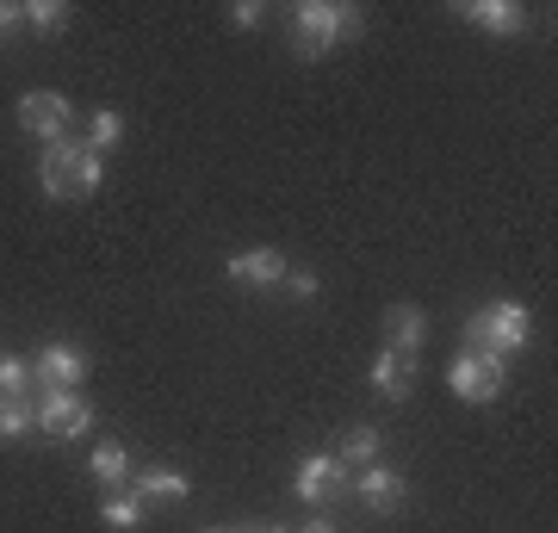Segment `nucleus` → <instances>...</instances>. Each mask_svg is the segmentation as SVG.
<instances>
[{
    "label": "nucleus",
    "instance_id": "14",
    "mask_svg": "<svg viewBox=\"0 0 558 533\" xmlns=\"http://www.w3.org/2000/svg\"><path fill=\"white\" fill-rule=\"evenodd\" d=\"M459 13L478 32H490V38H515L521 25H527V7H515V0H465Z\"/></svg>",
    "mask_w": 558,
    "mask_h": 533
},
{
    "label": "nucleus",
    "instance_id": "6",
    "mask_svg": "<svg viewBox=\"0 0 558 533\" xmlns=\"http://www.w3.org/2000/svg\"><path fill=\"white\" fill-rule=\"evenodd\" d=\"M81 156H87V143L69 137V131H62V137H50V143H44V156H38V180H44V193L62 198V205L75 198V168H81Z\"/></svg>",
    "mask_w": 558,
    "mask_h": 533
},
{
    "label": "nucleus",
    "instance_id": "8",
    "mask_svg": "<svg viewBox=\"0 0 558 533\" xmlns=\"http://www.w3.org/2000/svg\"><path fill=\"white\" fill-rule=\"evenodd\" d=\"M286 274H292V267H286L279 249H242V255H230V279L248 286V292H279Z\"/></svg>",
    "mask_w": 558,
    "mask_h": 533
},
{
    "label": "nucleus",
    "instance_id": "22",
    "mask_svg": "<svg viewBox=\"0 0 558 533\" xmlns=\"http://www.w3.org/2000/svg\"><path fill=\"white\" fill-rule=\"evenodd\" d=\"M279 292H292V298H304V304H311V298L323 292V279L311 274V267H299V274H286V286H279Z\"/></svg>",
    "mask_w": 558,
    "mask_h": 533
},
{
    "label": "nucleus",
    "instance_id": "2",
    "mask_svg": "<svg viewBox=\"0 0 558 533\" xmlns=\"http://www.w3.org/2000/svg\"><path fill=\"white\" fill-rule=\"evenodd\" d=\"M527 311L521 304H509V298H497V304H484L472 323H465V348H478V354H497V360H509V354H521L527 348Z\"/></svg>",
    "mask_w": 558,
    "mask_h": 533
},
{
    "label": "nucleus",
    "instance_id": "18",
    "mask_svg": "<svg viewBox=\"0 0 558 533\" xmlns=\"http://www.w3.org/2000/svg\"><path fill=\"white\" fill-rule=\"evenodd\" d=\"M87 149H94V156H112V149H119L124 143V119L119 112H112V106H100V112H94V119H87Z\"/></svg>",
    "mask_w": 558,
    "mask_h": 533
},
{
    "label": "nucleus",
    "instance_id": "21",
    "mask_svg": "<svg viewBox=\"0 0 558 533\" xmlns=\"http://www.w3.org/2000/svg\"><path fill=\"white\" fill-rule=\"evenodd\" d=\"M25 385H32V366L20 354H0V397H25Z\"/></svg>",
    "mask_w": 558,
    "mask_h": 533
},
{
    "label": "nucleus",
    "instance_id": "10",
    "mask_svg": "<svg viewBox=\"0 0 558 533\" xmlns=\"http://www.w3.org/2000/svg\"><path fill=\"white\" fill-rule=\"evenodd\" d=\"M69 119H75V112H69V99L50 94V87H38V94L20 99V124L32 131V137H44V143L62 137V131H69Z\"/></svg>",
    "mask_w": 558,
    "mask_h": 533
},
{
    "label": "nucleus",
    "instance_id": "13",
    "mask_svg": "<svg viewBox=\"0 0 558 533\" xmlns=\"http://www.w3.org/2000/svg\"><path fill=\"white\" fill-rule=\"evenodd\" d=\"M422 341H428V311L422 304H391L385 311V348H398V354L416 360Z\"/></svg>",
    "mask_w": 558,
    "mask_h": 533
},
{
    "label": "nucleus",
    "instance_id": "1",
    "mask_svg": "<svg viewBox=\"0 0 558 533\" xmlns=\"http://www.w3.org/2000/svg\"><path fill=\"white\" fill-rule=\"evenodd\" d=\"M354 38H360V7H341V0H304V7H292V57L317 62Z\"/></svg>",
    "mask_w": 558,
    "mask_h": 533
},
{
    "label": "nucleus",
    "instance_id": "27",
    "mask_svg": "<svg viewBox=\"0 0 558 533\" xmlns=\"http://www.w3.org/2000/svg\"><path fill=\"white\" fill-rule=\"evenodd\" d=\"M205 533H236V528H205Z\"/></svg>",
    "mask_w": 558,
    "mask_h": 533
},
{
    "label": "nucleus",
    "instance_id": "4",
    "mask_svg": "<svg viewBox=\"0 0 558 533\" xmlns=\"http://www.w3.org/2000/svg\"><path fill=\"white\" fill-rule=\"evenodd\" d=\"M87 373H94V354L81 341H44V354L32 360V378H38L44 391H81Z\"/></svg>",
    "mask_w": 558,
    "mask_h": 533
},
{
    "label": "nucleus",
    "instance_id": "19",
    "mask_svg": "<svg viewBox=\"0 0 558 533\" xmlns=\"http://www.w3.org/2000/svg\"><path fill=\"white\" fill-rule=\"evenodd\" d=\"M38 428V403H25V397H0V440H25Z\"/></svg>",
    "mask_w": 558,
    "mask_h": 533
},
{
    "label": "nucleus",
    "instance_id": "23",
    "mask_svg": "<svg viewBox=\"0 0 558 533\" xmlns=\"http://www.w3.org/2000/svg\"><path fill=\"white\" fill-rule=\"evenodd\" d=\"M230 20H236L242 32H255V25L267 20V7H260V0H236V7H230Z\"/></svg>",
    "mask_w": 558,
    "mask_h": 533
},
{
    "label": "nucleus",
    "instance_id": "3",
    "mask_svg": "<svg viewBox=\"0 0 558 533\" xmlns=\"http://www.w3.org/2000/svg\"><path fill=\"white\" fill-rule=\"evenodd\" d=\"M447 385H453L459 403H497V397L509 391V360L465 348V354H459L453 366H447Z\"/></svg>",
    "mask_w": 558,
    "mask_h": 533
},
{
    "label": "nucleus",
    "instance_id": "17",
    "mask_svg": "<svg viewBox=\"0 0 558 533\" xmlns=\"http://www.w3.org/2000/svg\"><path fill=\"white\" fill-rule=\"evenodd\" d=\"M100 521H106L112 533H137V528H143V502H137L131 490H106V496H100Z\"/></svg>",
    "mask_w": 558,
    "mask_h": 533
},
{
    "label": "nucleus",
    "instance_id": "26",
    "mask_svg": "<svg viewBox=\"0 0 558 533\" xmlns=\"http://www.w3.org/2000/svg\"><path fill=\"white\" fill-rule=\"evenodd\" d=\"M248 533H299V528H286V521H260V528H248Z\"/></svg>",
    "mask_w": 558,
    "mask_h": 533
},
{
    "label": "nucleus",
    "instance_id": "24",
    "mask_svg": "<svg viewBox=\"0 0 558 533\" xmlns=\"http://www.w3.org/2000/svg\"><path fill=\"white\" fill-rule=\"evenodd\" d=\"M25 25V13H20V0H0V44L13 38V32H20Z\"/></svg>",
    "mask_w": 558,
    "mask_h": 533
},
{
    "label": "nucleus",
    "instance_id": "15",
    "mask_svg": "<svg viewBox=\"0 0 558 533\" xmlns=\"http://www.w3.org/2000/svg\"><path fill=\"white\" fill-rule=\"evenodd\" d=\"M379 453H385V435L373 428V422L348 428V435H341V447H336V459L348 465V472H366V465H379Z\"/></svg>",
    "mask_w": 558,
    "mask_h": 533
},
{
    "label": "nucleus",
    "instance_id": "12",
    "mask_svg": "<svg viewBox=\"0 0 558 533\" xmlns=\"http://www.w3.org/2000/svg\"><path fill=\"white\" fill-rule=\"evenodd\" d=\"M410 385H416V360L398 354V348H379V354H373V391H379L385 403H403Z\"/></svg>",
    "mask_w": 558,
    "mask_h": 533
},
{
    "label": "nucleus",
    "instance_id": "11",
    "mask_svg": "<svg viewBox=\"0 0 558 533\" xmlns=\"http://www.w3.org/2000/svg\"><path fill=\"white\" fill-rule=\"evenodd\" d=\"M124 490L137 496L143 509H149V502H168V509H174V502L193 496V484H186V472H174V465H143V472H131Z\"/></svg>",
    "mask_w": 558,
    "mask_h": 533
},
{
    "label": "nucleus",
    "instance_id": "5",
    "mask_svg": "<svg viewBox=\"0 0 558 533\" xmlns=\"http://www.w3.org/2000/svg\"><path fill=\"white\" fill-rule=\"evenodd\" d=\"M38 428H44L50 440H81L87 428H94V403H87L81 391H44Z\"/></svg>",
    "mask_w": 558,
    "mask_h": 533
},
{
    "label": "nucleus",
    "instance_id": "16",
    "mask_svg": "<svg viewBox=\"0 0 558 533\" xmlns=\"http://www.w3.org/2000/svg\"><path fill=\"white\" fill-rule=\"evenodd\" d=\"M87 472L100 477V490H124V484H131V453H124V440H100V447L87 453Z\"/></svg>",
    "mask_w": 558,
    "mask_h": 533
},
{
    "label": "nucleus",
    "instance_id": "20",
    "mask_svg": "<svg viewBox=\"0 0 558 533\" xmlns=\"http://www.w3.org/2000/svg\"><path fill=\"white\" fill-rule=\"evenodd\" d=\"M20 13L38 38H57L62 25H69V7H62V0H20Z\"/></svg>",
    "mask_w": 558,
    "mask_h": 533
},
{
    "label": "nucleus",
    "instance_id": "25",
    "mask_svg": "<svg viewBox=\"0 0 558 533\" xmlns=\"http://www.w3.org/2000/svg\"><path fill=\"white\" fill-rule=\"evenodd\" d=\"M299 533H341V528H336V521H329V514H311V521H304Z\"/></svg>",
    "mask_w": 558,
    "mask_h": 533
},
{
    "label": "nucleus",
    "instance_id": "9",
    "mask_svg": "<svg viewBox=\"0 0 558 533\" xmlns=\"http://www.w3.org/2000/svg\"><path fill=\"white\" fill-rule=\"evenodd\" d=\"M348 490H354L373 514H398L403 502H410V484H403V477L391 472V465H366V472H360L354 484H348Z\"/></svg>",
    "mask_w": 558,
    "mask_h": 533
},
{
    "label": "nucleus",
    "instance_id": "7",
    "mask_svg": "<svg viewBox=\"0 0 558 533\" xmlns=\"http://www.w3.org/2000/svg\"><path fill=\"white\" fill-rule=\"evenodd\" d=\"M348 465H341L336 453H311V459H299V472H292V490L304 496V502H336V496H348Z\"/></svg>",
    "mask_w": 558,
    "mask_h": 533
}]
</instances>
